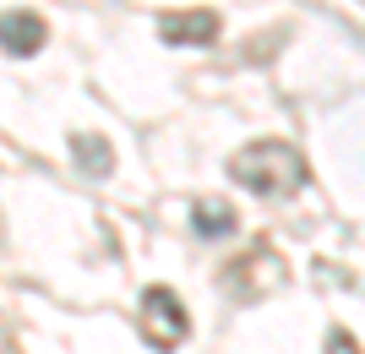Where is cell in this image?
<instances>
[{"instance_id": "cell-1", "label": "cell", "mask_w": 365, "mask_h": 354, "mask_svg": "<svg viewBox=\"0 0 365 354\" xmlns=\"http://www.w3.org/2000/svg\"><path fill=\"white\" fill-rule=\"evenodd\" d=\"M229 175L257 197H289V191L305 185V158L289 142H251V147H240L229 158Z\"/></svg>"}, {"instance_id": "cell-2", "label": "cell", "mask_w": 365, "mask_h": 354, "mask_svg": "<svg viewBox=\"0 0 365 354\" xmlns=\"http://www.w3.org/2000/svg\"><path fill=\"white\" fill-rule=\"evenodd\" d=\"M284 278H289V267L278 262L273 246H251L245 256H235V262L224 267V289L235 294V300H245V306H257L262 294L284 289Z\"/></svg>"}, {"instance_id": "cell-7", "label": "cell", "mask_w": 365, "mask_h": 354, "mask_svg": "<svg viewBox=\"0 0 365 354\" xmlns=\"http://www.w3.org/2000/svg\"><path fill=\"white\" fill-rule=\"evenodd\" d=\"M191 229L218 240V234L235 229V207H229V202H197V207H191Z\"/></svg>"}, {"instance_id": "cell-8", "label": "cell", "mask_w": 365, "mask_h": 354, "mask_svg": "<svg viewBox=\"0 0 365 354\" xmlns=\"http://www.w3.org/2000/svg\"><path fill=\"white\" fill-rule=\"evenodd\" d=\"M327 354H360V343L349 333H327Z\"/></svg>"}, {"instance_id": "cell-4", "label": "cell", "mask_w": 365, "mask_h": 354, "mask_svg": "<svg viewBox=\"0 0 365 354\" xmlns=\"http://www.w3.org/2000/svg\"><path fill=\"white\" fill-rule=\"evenodd\" d=\"M158 38L164 44H180V49H202L218 38V16L213 11H169L158 22Z\"/></svg>"}, {"instance_id": "cell-5", "label": "cell", "mask_w": 365, "mask_h": 354, "mask_svg": "<svg viewBox=\"0 0 365 354\" xmlns=\"http://www.w3.org/2000/svg\"><path fill=\"white\" fill-rule=\"evenodd\" d=\"M49 38V28L38 22V11H6L0 16V49L6 55H16V61H28V55H38Z\"/></svg>"}, {"instance_id": "cell-3", "label": "cell", "mask_w": 365, "mask_h": 354, "mask_svg": "<svg viewBox=\"0 0 365 354\" xmlns=\"http://www.w3.org/2000/svg\"><path fill=\"white\" fill-rule=\"evenodd\" d=\"M137 322H142V338H148V349H158V354H169L175 343L185 338V333H191V316H185L180 294L164 289V283H153V289L142 294Z\"/></svg>"}, {"instance_id": "cell-6", "label": "cell", "mask_w": 365, "mask_h": 354, "mask_svg": "<svg viewBox=\"0 0 365 354\" xmlns=\"http://www.w3.org/2000/svg\"><path fill=\"white\" fill-rule=\"evenodd\" d=\"M71 158H76V170L93 175V180L115 175V147H109L104 131H76V137H71Z\"/></svg>"}]
</instances>
